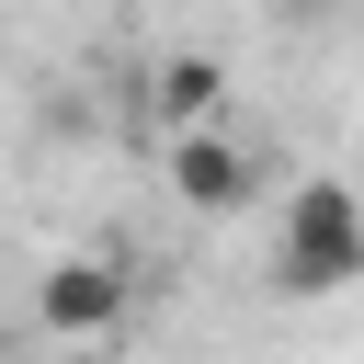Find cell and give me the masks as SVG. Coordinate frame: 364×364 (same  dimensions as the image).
Listing matches in <instances>:
<instances>
[{
	"mask_svg": "<svg viewBox=\"0 0 364 364\" xmlns=\"http://www.w3.org/2000/svg\"><path fill=\"white\" fill-rule=\"evenodd\" d=\"M216 114H228V57L171 46V57L148 68V125H159V136H193V125H216Z\"/></svg>",
	"mask_w": 364,
	"mask_h": 364,
	"instance_id": "cell-4",
	"label": "cell"
},
{
	"mask_svg": "<svg viewBox=\"0 0 364 364\" xmlns=\"http://www.w3.org/2000/svg\"><path fill=\"white\" fill-rule=\"evenodd\" d=\"M159 171H171V193H182L193 216H239V205L262 193V159H250V136H228V125L159 136Z\"/></svg>",
	"mask_w": 364,
	"mask_h": 364,
	"instance_id": "cell-3",
	"label": "cell"
},
{
	"mask_svg": "<svg viewBox=\"0 0 364 364\" xmlns=\"http://www.w3.org/2000/svg\"><path fill=\"white\" fill-rule=\"evenodd\" d=\"M125 318H136V273H125L114 250H57V262L34 273V330H46L57 353H102Z\"/></svg>",
	"mask_w": 364,
	"mask_h": 364,
	"instance_id": "cell-2",
	"label": "cell"
},
{
	"mask_svg": "<svg viewBox=\"0 0 364 364\" xmlns=\"http://www.w3.org/2000/svg\"><path fill=\"white\" fill-rule=\"evenodd\" d=\"M353 284H364V193H353L341 171L284 182V205H273V296L330 307V296H353Z\"/></svg>",
	"mask_w": 364,
	"mask_h": 364,
	"instance_id": "cell-1",
	"label": "cell"
}]
</instances>
